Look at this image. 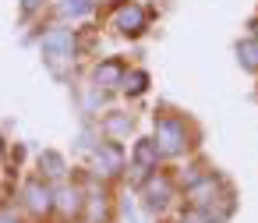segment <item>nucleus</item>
<instances>
[{
    "label": "nucleus",
    "instance_id": "obj_1",
    "mask_svg": "<svg viewBox=\"0 0 258 223\" xmlns=\"http://www.w3.org/2000/svg\"><path fill=\"white\" fill-rule=\"evenodd\" d=\"M156 149L159 156H180L191 142H187V124L180 117H156Z\"/></svg>",
    "mask_w": 258,
    "mask_h": 223
},
{
    "label": "nucleus",
    "instance_id": "obj_2",
    "mask_svg": "<svg viewBox=\"0 0 258 223\" xmlns=\"http://www.w3.org/2000/svg\"><path fill=\"white\" fill-rule=\"evenodd\" d=\"M43 53H46V64L64 75V64L75 61V32L71 29H50L43 36Z\"/></svg>",
    "mask_w": 258,
    "mask_h": 223
},
{
    "label": "nucleus",
    "instance_id": "obj_3",
    "mask_svg": "<svg viewBox=\"0 0 258 223\" xmlns=\"http://www.w3.org/2000/svg\"><path fill=\"white\" fill-rule=\"evenodd\" d=\"M149 25V11L142 4H135V0H124V4H117L113 11V29L120 36H142Z\"/></svg>",
    "mask_w": 258,
    "mask_h": 223
},
{
    "label": "nucleus",
    "instance_id": "obj_4",
    "mask_svg": "<svg viewBox=\"0 0 258 223\" xmlns=\"http://www.w3.org/2000/svg\"><path fill=\"white\" fill-rule=\"evenodd\" d=\"M170 198H173V181H170L166 174H152L149 184H145V205H149L152 212H159V209L170 205Z\"/></svg>",
    "mask_w": 258,
    "mask_h": 223
},
{
    "label": "nucleus",
    "instance_id": "obj_5",
    "mask_svg": "<svg viewBox=\"0 0 258 223\" xmlns=\"http://www.w3.org/2000/svg\"><path fill=\"white\" fill-rule=\"evenodd\" d=\"M22 195H25V205H29V212H36V216H46V212L53 209V191H50L43 181H29Z\"/></svg>",
    "mask_w": 258,
    "mask_h": 223
},
{
    "label": "nucleus",
    "instance_id": "obj_6",
    "mask_svg": "<svg viewBox=\"0 0 258 223\" xmlns=\"http://www.w3.org/2000/svg\"><path fill=\"white\" fill-rule=\"evenodd\" d=\"M124 64L120 61H103V64H96V71H92V82H96V89H120V78H124Z\"/></svg>",
    "mask_w": 258,
    "mask_h": 223
},
{
    "label": "nucleus",
    "instance_id": "obj_7",
    "mask_svg": "<svg viewBox=\"0 0 258 223\" xmlns=\"http://www.w3.org/2000/svg\"><path fill=\"white\" fill-rule=\"evenodd\" d=\"M96 166H99V174H106V177H117V174H120V166H124V156H120V149H117L113 142H103V145H99V152H96Z\"/></svg>",
    "mask_w": 258,
    "mask_h": 223
},
{
    "label": "nucleus",
    "instance_id": "obj_8",
    "mask_svg": "<svg viewBox=\"0 0 258 223\" xmlns=\"http://www.w3.org/2000/svg\"><path fill=\"white\" fill-rule=\"evenodd\" d=\"M135 166H138V170H145V174L159 166V149H156V142H152V138L135 142Z\"/></svg>",
    "mask_w": 258,
    "mask_h": 223
},
{
    "label": "nucleus",
    "instance_id": "obj_9",
    "mask_svg": "<svg viewBox=\"0 0 258 223\" xmlns=\"http://www.w3.org/2000/svg\"><path fill=\"white\" fill-rule=\"evenodd\" d=\"M131 114H120V110H113V114H106L103 117V135L106 138H124V135H131Z\"/></svg>",
    "mask_w": 258,
    "mask_h": 223
},
{
    "label": "nucleus",
    "instance_id": "obj_10",
    "mask_svg": "<svg viewBox=\"0 0 258 223\" xmlns=\"http://www.w3.org/2000/svg\"><path fill=\"white\" fill-rule=\"evenodd\" d=\"M53 205L64 212V216H75V212H82V188H60L57 195H53Z\"/></svg>",
    "mask_w": 258,
    "mask_h": 223
},
{
    "label": "nucleus",
    "instance_id": "obj_11",
    "mask_svg": "<svg viewBox=\"0 0 258 223\" xmlns=\"http://www.w3.org/2000/svg\"><path fill=\"white\" fill-rule=\"evenodd\" d=\"M39 170H43L46 181H60V177L68 174V163H64L60 152H43V156H39Z\"/></svg>",
    "mask_w": 258,
    "mask_h": 223
},
{
    "label": "nucleus",
    "instance_id": "obj_12",
    "mask_svg": "<svg viewBox=\"0 0 258 223\" xmlns=\"http://www.w3.org/2000/svg\"><path fill=\"white\" fill-rule=\"evenodd\" d=\"M120 89H124L127 96H142V92L149 89V75H145V71H124Z\"/></svg>",
    "mask_w": 258,
    "mask_h": 223
},
{
    "label": "nucleus",
    "instance_id": "obj_13",
    "mask_svg": "<svg viewBox=\"0 0 258 223\" xmlns=\"http://www.w3.org/2000/svg\"><path fill=\"white\" fill-rule=\"evenodd\" d=\"M237 61H240L247 71H258V39H244V43H237Z\"/></svg>",
    "mask_w": 258,
    "mask_h": 223
},
{
    "label": "nucleus",
    "instance_id": "obj_14",
    "mask_svg": "<svg viewBox=\"0 0 258 223\" xmlns=\"http://www.w3.org/2000/svg\"><path fill=\"white\" fill-rule=\"evenodd\" d=\"M89 11H92V0H60V15L64 18L82 22V18H89Z\"/></svg>",
    "mask_w": 258,
    "mask_h": 223
},
{
    "label": "nucleus",
    "instance_id": "obj_15",
    "mask_svg": "<svg viewBox=\"0 0 258 223\" xmlns=\"http://www.w3.org/2000/svg\"><path fill=\"white\" fill-rule=\"evenodd\" d=\"M36 8H39V0H22V11H25V15H32Z\"/></svg>",
    "mask_w": 258,
    "mask_h": 223
},
{
    "label": "nucleus",
    "instance_id": "obj_16",
    "mask_svg": "<svg viewBox=\"0 0 258 223\" xmlns=\"http://www.w3.org/2000/svg\"><path fill=\"white\" fill-rule=\"evenodd\" d=\"M0 223H18V216H11V212H0Z\"/></svg>",
    "mask_w": 258,
    "mask_h": 223
},
{
    "label": "nucleus",
    "instance_id": "obj_17",
    "mask_svg": "<svg viewBox=\"0 0 258 223\" xmlns=\"http://www.w3.org/2000/svg\"><path fill=\"white\" fill-rule=\"evenodd\" d=\"M251 39H258V18L251 22Z\"/></svg>",
    "mask_w": 258,
    "mask_h": 223
},
{
    "label": "nucleus",
    "instance_id": "obj_18",
    "mask_svg": "<svg viewBox=\"0 0 258 223\" xmlns=\"http://www.w3.org/2000/svg\"><path fill=\"white\" fill-rule=\"evenodd\" d=\"M99 4H110V8H117V4H124V0H99Z\"/></svg>",
    "mask_w": 258,
    "mask_h": 223
},
{
    "label": "nucleus",
    "instance_id": "obj_19",
    "mask_svg": "<svg viewBox=\"0 0 258 223\" xmlns=\"http://www.w3.org/2000/svg\"><path fill=\"white\" fill-rule=\"evenodd\" d=\"M0 156H4V138H0Z\"/></svg>",
    "mask_w": 258,
    "mask_h": 223
}]
</instances>
